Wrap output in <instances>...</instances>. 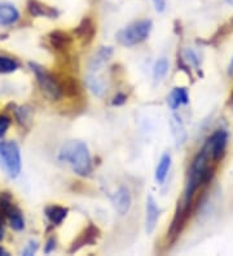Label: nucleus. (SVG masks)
<instances>
[{
	"label": "nucleus",
	"instance_id": "obj_1",
	"mask_svg": "<svg viewBox=\"0 0 233 256\" xmlns=\"http://www.w3.org/2000/svg\"><path fill=\"white\" fill-rule=\"evenodd\" d=\"M59 160L66 164L79 176H88L92 172V160L87 145L83 141H68L59 152Z\"/></svg>",
	"mask_w": 233,
	"mask_h": 256
},
{
	"label": "nucleus",
	"instance_id": "obj_2",
	"mask_svg": "<svg viewBox=\"0 0 233 256\" xmlns=\"http://www.w3.org/2000/svg\"><path fill=\"white\" fill-rule=\"evenodd\" d=\"M152 26L153 24L150 20L135 22L132 25L121 30L117 34V39L124 47H131V46H135V44H139L145 40L146 38L149 36Z\"/></svg>",
	"mask_w": 233,
	"mask_h": 256
},
{
	"label": "nucleus",
	"instance_id": "obj_3",
	"mask_svg": "<svg viewBox=\"0 0 233 256\" xmlns=\"http://www.w3.org/2000/svg\"><path fill=\"white\" fill-rule=\"evenodd\" d=\"M0 160L11 178H17L21 172V154L16 142L3 141L0 142Z\"/></svg>",
	"mask_w": 233,
	"mask_h": 256
},
{
	"label": "nucleus",
	"instance_id": "obj_4",
	"mask_svg": "<svg viewBox=\"0 0 233 256\" xmlns=\"http://www.w3.org/2000/svg\"><path fill=\"white\" fill-rule=\"evenodd\" d=\"M30 68L34 72L38 83H39V87L43 91V94L47 97H50L51 100H59V98H61V96L64 94H62L61 84L53 78V75L50 74L44 68L39 66L38 64L31 62Z\"/></svg>",
	"mask_w": 233,
	"mask_h": 256
},
{
	"label": "nucleus",
	"instance_id": "obj_5",
	"mask_svg": "<svg viewBox=\"0 0 233 256\" xmlns=\"http://www.w3.org/2000/svg\"><path fill=\"white\" fill-rule=\"evenodd\" d=\"M207 145L210 153H211L212 160L215 163L220 162L223 160L224 154H225V150H227V144H228V134L227 131L224 130H217L216 132L207 138V141L205 142Z\"/></svg>",
	"mask_w": 233,
	"mask_h": 256
},
{
	"label": "nucleus",
	"instance_id": "obj_6",
	"mask_svg": "<svg viewBox=\"0 0 233 256\" xmlns=\"http://www.w3.org/2000/svg\"><path fill=\"white\" fill-rule=\"evenodd\" d=\"M100 237V230L97 226H95L93 224L88 225L87 228L84 229L83 233H82L77 240L72 244V247L69 250V254H74L77 251H79L83 246H87V244H96L97 238Z\"/></svg>",
	"mask_w": 233,
	"mask_h": 256
},
{
	"label": "nucleus",
	"instance_id": "obj_7",
	"mask_svg": "<svg viewBox=\"0 0 233 256\" xmlns=\"http://www.w3.org/2000/svg\"><path fill=\"white\" fill-rule=\"evenodd\" d=\"M74 32L78 36V39H81L83 46H87V44H90L92 42L93 36L96 34V25L92 21V18L84 17L81 21V24L75 28Z\"/></svg>",
	"mask_w": 233,
	"mask_h": 256
},
{
	"label": "nucleus",
	"instance_id": "obj_8",
	"mask_svg": "<svg viewBox=\"0 0 233 256\" xmlns=\"http://www.w3.org/2000/svg\"><path fill=\"white\" fill-rule=\"evenodd\" d=\"M189 216H190V211L185 210L183 206L180 207L177 206L176 214H175L174 216V220H172L170 229H168V237H170L171 240H175V238H177L179 236H180L181 230H183L184 226H185L186 220H188Z\"/></svg>",
	"mask_w": 233,
	"mask_h": 256
},
{
	"label": "nucleus",
	"instance_id": "obj_9",
	"mask_svg": "<svg viewBox=\"0 0 233 256\" xmlns=\"http://www.w3.org/2000/svg\"><path fill=\"white\" fill-rule=\"evenodd\" d=\"M159 218V210L155 204V200L152 196L146 198V216H145V230L148 234L153 233L157 226Z\"/></svg>",
	"mask_w": 233,
	"mask_h": 256
},
{
	"label": "nucleus",
	"instance_id": "obj_10",
	"mask_svg": "<svg viewBox=\"0 0 233 256\" xmlns=\"http://www.w3.org/2000/svg\"><path fill=\"white\" fill-rule=\"evenodd\" d=\"M28 10L31 16L34 17H50V18H56L59 16L55 8L48 6L46 4L38 2V0H29L28 2Z\"/></svg>",
	"mask_w": 233,
	"mask_h": 256
},
{
	"label": "nucleus",
	"instance_id": "obj_11",
	"mask_svg": "<svg viewBox=\"0 0 233 256\" xmlns=\"http://www.w3.org/2000/svg\"><path fill=\"white\" fill-rule=\"evenodd\" d=\"M113 203H114L115 210L118 211L119 215H126L131 208V193L127 188H119L118 192L114 194L113 198Z\"/></svg>",
	"mask_w": 233,
	"mask_h": 256
},
{
	"label": "nucleus",
	"instance_id": "obj_12",
	"mask_svg": "<svg viewBox=\"0 0 233 256\" xmlns=\"http://www.w3.org/2000/svg\"><path fill=\"white\" fill-rule=\"evenodd\" d=\"M20 12L15 6L8 3H0V25H13L19 21Z\"/></svg>",
	"mask_w": 233,
	"mask_h": 256
},
{
	"label": "nucleus",
	"instance_id": "obj_13",
	"mask_svg": "<svg viewBox=\"0 0 233 256\" xmlns=\"http://www.w3.org/2000/svg\"><path fill=\"white\" fill-rule=\"evenodd\" d=\"M170 126L171 130H172V136L175 138L176 146H181L186 141V132L180 116H177V114H174V116H171Z\"/></svg>",
	"mask_w": 233,
	"mask_h": 256
},
{
	"label": "nucleus",
	"instance_id": "obj_14",
	"mask_svg": "<svg viewBox=\"0 0 233 256\" xmlns=\"http://www.w3.org/2000/svg\"><path fill=\"white\" fill-rule=\"evenodd\" d=\"M189 102V94L186 88H174V91L171 92L168 96V105L172 110L177 109L180 105H185Z\"/></svg>",
	"mask_w": 233,
	"mask_h": 256
},
{
	"label": "nucleus",
	"instance_id": "obj_15",
	"mask_svg": "<svg viewBox=\"0 0 233 256\" xmlns=\"http://www.w3.org/2000/svg\"><path fill=\"white\" fill-rule=\"evenodd\" d=\"M113 54V48L110 47H103L101 50H97V54L93 56V58L91 60L90 62V69L92 72H97L100 68H103L106 62L109 61V58L112 57Z\"/></svg>",
	"mask_w": 233,
	"mask_h": 256
},
{
	"label": "nucleus",
	"instance_id": "obj_16",
	"mask_svg": "<svg viewBox=\"0 0 233 256\" xmlns=\"http://www.w3.org/2000/svg\"><path fill=\"white\" fill-rule=\"evenodd\" d=\"M50 42L53 48H56L59 50H64L69 48L73 39L70 38V35L64 32H53L50 34Z\"/></svg>",
	"mask_w": 233,
	"mask_h": 256
},
{
	"label": "nucleus",
	"instance_id": "obj_17",
	"mask_svg": "<svg viewBox=\"0 0 233 256\" xmlns=\"http://www.w3.org/2000/svg\"><path fill=\"white\" fill-rule=\"evenodd\" d=\"M171 167V156L168 153L163 154L159 160L158 166H157V170H155V180L157 182L162 184V182H165L166 178H167V174L170 171Z\"/></svg>",
	"mask_w": 233,
	"mask_h": 256
},
{
	"label": "nucleus",
	"instance_id": "obj_18",
	"mask_svg": "<svg viewBox=\"0 0 233 256\" xmlns=\"http://www.w3.org/2000/svg\"><path fill=\"white\" fill-rule=\"evenodd\" d=\"M69 210L65 208V207H60V206H52L48 207L46 210V214L48 216V219L51 220V222H53L55 225H60L66 216H68Z\"/></svg>",
	"mask_w": 233,
	"mask_h": 256
},
{
	"label": "nucleus",
	"instance_id": "obj_19",
	"mask_svg": "<svg viewBox=\"0 0 233 256\" xmlns=\"http://www.w3.org/2000/svg\"><path fill=\"white\" fill-rule=\"evenodd\" d=\"M86 84L90 88L91 92L96 96H103V94L105 92V84H104L103 79H100L96 74L88 75L86 78Z\"/></svg>",
	"mask_w": 233,
	"mask_h": 256
},
{
	"label": "nucleus",
	"instance_id": "obj_20",
	"mask_svg": "<svg viewBox=\"0 0 233 256\" xmlns=\"http://www.w3.org/2000/svg\"><path fill=\"white\" fill-rule=\"evenodd\" d=\"M168 72V61L166 58H159L157 62L154 64L153 68V76L155 80H162L165 78L166 74Z\"/></svg>",
	"mask_w": 233,
	"mask_h": 256
},
{
	"label": "nucleus",
	"instance_id": "obj_21",
	"mask_svg": "<svg viewBox=\"0 0 233 256\" xmlns=\"http://www.w3.org/2000/svg\"><path fill=\"white\" fill-rule=\"evenodd\" d=\"M62 94H68L70 97H74L79 94V86H78V82L74 78H66L64 84H61Z\"/></svg>",
	"mask_w": 233,
	"mask_h": 256
},
{
	"label": "nucleus",
	"instance_id": "obj_22",
	"mask_svg": "<svg viewBox=\"0 0 233 256\" xmlns=\"http://www.w3.org/2000/svg\"><path fill=\"white\" fill-rule=\"evenodd\" d=\"M17 68H19V64L16 62L15 60L10 58V57L0 56V72L8 74V72H16Z\"/></svg>",
	"mask_w": 233,
	"mask_h": 256
},
{
	"label": "nucleus",
	"instance_id": "obj_23",
	"mask_svg": "<svg viewBox=\"0 0 233 256\" xmlns=\"http://www.w3.org/2000/svg\"><path fill=\"white\" fill-rule=\"evenodd\" d=\"M10 218H11V226H12L15 230H22V229H24V226H25V222H24L21 214H20L17 210L13 211V214L10 216Z\"/></svg>",
	"mask_w": 233,
	"mask_h": 256
},
{
	"label": "nucleus",
	"instance_id": "obj_24",
	"mask_svg": "<svg viewBox=\"0 0 233 256\" xmlns=\"http://www.w3.org/2000/svg\"><path fill=\"white\" fill-rule=\"evenodd\" d=\"M229 32H233V18L230 20L228 24H225V25H223L221 28H219V30H217L216 34L212 36V39H221V38H224L225 35H228Z\"/></svg>",
	"mask_w": 233,
	"mask_h": 256
},
{
	"label": "nucleus",
	"instance_id": "obj_25",
	"mask_svg": "<svg viewBox=\"0 0 233 256\" xmlns=\"http://www.w3.org/2000/svg\"><path fill=\"white\" fill-rule=\"evenodd\" d=\"M184 54H185V58L189 61L190 64H192L196 69H198V65H199V58L198 56H197V54L194 52V50H186L185 52H184Z\"/></svg>",
	"mask_w": 233,
	"mask_h": 256
},
{
	"label": "nucleus",
	"instance_id": "obj_26",
	"mask_svg": "<svg viewBox=\"0 0 233 256\" xmlns=\"http://www.w3.org/2000/svg\"><path fill=\"white\" fill-rule=\"evenodd\" d=\"M38 247H39V244H38L37 240H30V242L26 244L25 248H24V251H22V255H25V256L34 255V254L37 252Z\"/></svg>",
	"mask_w": 233,
	"mask_h": 256
},
{
	"label": "nucleus",
	"instance_id": "obj_27",
	"mask_svg": "<svg viewBox=\"0 0 233 256\" xmlns=\"http://www.w3.org/2000/svg\"><path fill=\"white\" fill-rule=\"evenodd\" d=\"M11 126V118L6 116H0V138H3L4 134H7L8 128Z\"/></svg>",
	"mask_w": 233,
	"mask_h": 256
},
{
	"label": "nucleus",
	"instance_id": "obj_28",
	"mask_svg": "<svg viewBox=\"0 0 233 256\" xmlns=\"http://www.w3.org/2000/svg\"><path fill=\"white\" fill-rule=\"evenodd\" d=\"M126 100H127V96H126V94H118L117 96H114L112 104L113 105H117V106H119V105H123V104L126 102Z\"/></svg>",
	"mask_w": 233,
	"mask_h": 256
},
{
	"label": "nucleus",
	"instance_id": "obj_29",
	"mask_svg": "<svg viewBox=\"0 0 233 256\" xmlns=\"http://www.w3.org/2000/svg\"><path fill=\"white\" fill-rule=\"evenodd\" d=\"M55 247H56V240L55 238H50V240H47L46 247H44V252L46 254H50L55 250Z\"/></svg>",
	"mask_w": 233,
	"mask_h": 256
},
{
	"label": "nucleus",
	"instance_id": "obj_30",
	"mask_svg": "<svg viewBox=\"0 0 233 256\" xmlns=\"http://www.w3.org/2000/svg\"><path fill=\"white\" fill-rule=\"evenodd\" d=\"M155 2V6H157V10L162 12V10H165V0H154Z\"/></svg>",
	"mask_w": 233,
	"mask_h": 256
},
{
	"label": "nucleus",
	"instance_id": "obj_31",
	"mask_svg": "<svg viewBox=\"0 0 233 256\" xmlns=\"http://www.w3.org/2000/svg\"><path fill=\"white\" fill-rule=\"evenodd\" d=\"M228 75L233 76V57H232V60H230L229 66H228Z\"/></svg>",
	"mask_w": 233,
	"mask_h": 256
},
{
	"label": "nucleus",
	"instance_id": "obj_32",
	"mask_svg": "<svg viewBox=\"0 0 233 256\" xmlns=\"http://www.w3.org/2000/svg\"><path fill=\"white\" fill-rule=\"evenodd\" d=\"M3 237H4V229L0 226V240H3Z\"/></svg>",
	"mask_w": 233,
	"mask_h": 256
},
{
	"label": "nucleus",
	"instance_id": "obj_33",
	"mask_svg": "<svg viewBox=\"0 0 233 256\" xmlns=\"http://www.w3.org/2000/svg\"><path fill=\"white\" fill-rule=\"evenodd\" d=\"M2 255H8V254H7L6 251H4L3 248H2V247H0V256H2Z\"/></svg>",
	"mask_w": 233,
	"mask_h": 256
},
{
	"label": "nucleus",
	"instance_id": "obj_34",
	"mask_svg": "<svg viewBox=\"0 0 233 256\" xmlns=\"http://www.w3.org/2000/svg\"><path fill=\"white\" fill-rule=\"evenodd\" d=\"M227 3H229V4H232V6H233V0H227Z\"/></svg>",
	"mask_w": 233,
	"mask_h": 256
},
{
	"label": "nucleus",
	"instance_id": "obj_35",
	"mask_svg": "<svg viewBox=\"0 0 233 256\" xmlns=\"http://www.w3.org/2000/svg\"><path fill=\"white\" fill-rule=\"evenodd\" d=\"M230 101H233V92H232V96H230Z\"/></svg>",
	"mask_w": 233,
	"mask_h": 256
}]
</instances>
